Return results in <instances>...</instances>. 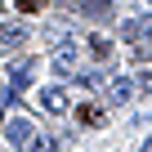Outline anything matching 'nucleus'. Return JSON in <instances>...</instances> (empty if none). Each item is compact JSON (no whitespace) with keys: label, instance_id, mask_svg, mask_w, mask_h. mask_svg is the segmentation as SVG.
Here are the masks:
<instances>
[{"label":"nucleus","instance_id":"f257e3e1","mask_svg":"<svg viewBox=\"0 0 152 152\" xmlns=\"http://www.w3.org/2000/svg\"><path fill=\"white\" fill-rule=\"evenodd\" d=\"M54 72H58V76H72V72H76V45H58V54H54Z\"/></svg>","mask_w":152,"mask_h":152},{"label":"nucleus","instance_id":"f03ea898","mask_svg":"<svg viewBox=\"0 0 152 152\" xmlns=\"http://www.w3.org/2000/svg\"><path fill=\"white\" fill-rule=\"evenodd\" d=\"M76 121H81V125H103L107 112H103L99 103H76Z\"/></svg>","mask_w":152,"mask_h":152},{"label":"nucleus","instance_id":"7ed1b4c3","mask_svg":"<svg viewBox=\"0 0 152 152\" xmlns=\"http://www.w3.org/2000/svg\"><path fill=\"white\" fill-rule=\"evenodd\" d=\"M90 58H94V63H107V58H112V40H107V36H90Z\"/></svg>","mask_w":152,"mask_h":152},{"label":"nucleus","instance_id":"20e7f679","mask_svg":"<svg viewBox=\"0 0 152 152\" xmlns=\"http://www.w3.org/2000/svg\"><path fill=\"white\" fill-rule=\"evenodd\" d=\"M5 139H9L14 148H23V143L31 139V125H27V121H9V130H5Z\"/></svg>","mask_w":152,"mask_h":152},{"label":"nucleus","instance_id":"39448f33","mask_svg":"<svg viewBox=\"0 0 152 152\" xmlns=\"http://www.w3.org/2000/svg\"><path fill=\"white\" fill-rule=\"evenodd\" d=\"M40 107H45V112H63V107H67V94H63V90H45V94H40Z\"/></svg>","mask_w":152,"mask_h":152},{"label":"nucleus","instance_id":"423d86ee","mask_svg":"<svg viewBox=\"0 0 152 152\" xmlns=\"http://www.w3.org/2000/svg\"><path fill=\"white\" fill-rule=\"evenodd\" d=\"M107 99H112V103H125V99H130V81H125V76H116V81L107 85Z\"/></svg>","mask_w":152,"mask_h":152},{"label":"nucleus","instance_id":"0eeeda50","mask_svg":"<svg viewBox=\"0 0 152 152\" xmlns=\"http://www.w3.org/2000/svg\"><path fill=\"white\" fill-rule=\"evenodd\" d=\"M27 76H31V63H18L14 76H9V90H23V85H27Z\"/></svg>","mask_w":152,"mask_h":152},{"label":"nucleus","instance_id":"6e6552de","mask_svg":"<svg viewBox=\"0 0 152 152\" xmlns=\"http://www.w3.org/2000/svg\"><path fill=\"white\" fill-rule=\"evenodd\" d=\"M14 9H23V14H40L45 5H40V0H14Z\"/></svg>","mask_w":152,"mask_h":152},{"label":"nucleus","instance_id":"1a4fd4ad","mask_svg":"<svg viewBox=\"0 0 152 152\" xmlns=\"http://www.w3.org/2000/svg\"><path fill=\"white\" fill-rule=\"evenodd\" d=\"M139 81H143V90L152 94V72H143V76H139Z\"/></svg>","mask_w":152,"mask_h":152}]
</instances>
